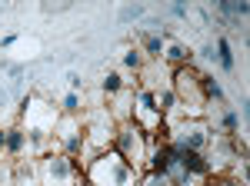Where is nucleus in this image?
<instances>
[{"instance_id": "nucleus-24", "label": "nucleus", "mask_w": 250, "mask_h": 186, "mask_svg": "<svg viewBox=\"0 0 250 186\" xmlns=\"http://www.w3.org/2000/svg\"><path fill=\"white\" fill-rule=\"evenodd\" d=\"M3 143H7V130H0V153H3Z\"/></svg>"}, {"instance_id": "nucleus-3", "label": "nucleus", "mask_w": 250, "mask_h": 186, "mask_svg": "<svg viewBox=\"0 0 250 186\" xmlns=\"http://www.w3.org/2000/svg\"><path fill=\"white\" fill-rule=\"evenodd\" d=\"M83 120V133H87V147L80 153V167H87L97 153L114 149V136H117V120L110 116L107 107H94V110L80 113Z\"/></svg>"}, {"instance_id": "nucleus-12", "label": "nucleus", "mask_w": 250, "mask_h": 186, "mask_svg": "<svg viewBox=\"0 0 250 186\" xmlns=\"http://www.w3.org/2000/svg\"><path fill=\"white\" fill-rule=\"evenodd\" d=\"M27 156V133L20 123L14 127H7V143H3V160H10V163H20Z\"/></svg>"}, {"instance_id": "nucleus-1", "label": "nucleus", "mask_w": 250, "mask_h": 186, "mask_svg": "<svg viewBox=\"0 0 250 186\" xmlns=\"http://www.w3.org/2000/svg\"><path fill=\"white\" fill-rule=\"evenodd\" d=\"M57 116H60V107L47 103L37 93H30L23 100L20 127L27 133V160H40V156L54 153V127H57Z\"/></svg>"}, {"instance_id": "nucleus-17", "label": "nucleus", "mask_w": 250, "mask_h": 186, "mask_svg": "<svg viewBox=\"0 0 250 186\" xmlns=\"http://www.w3.org/2000/svg\"><path fill=\"white\" fill-rule=\"evenodd\" d=\"M204 186H247V183L240 176H233V173H213V176H207Z\"/></svg>"}, {"instance_id": "nucleus-2", "label": "nucleus", "mask_w": 250, "mask_h": 186, "mask_svg": "<svg viewBox=\"0 0 250 186\" xmlns=\"http://www.w3.org/2000/svg\"><path fill=\"white\" fill-rule=\"evenodd\" d=\"M83 180H87V186H137L140 173L117 149H107V153H97L83 167Z\"/></svg>"}, {"instance_id": "nucleus-22", "label": "nucleus", "mask_w": 250, "mask_h": 186, "mask_svg": "<svg viewBox=\"0 0 250 186\" xmlns=\"http://www.w3.org/2000/svg\"><path fill=\"white\" fill-rule=\"evenodd\" d=\"M137 17H144V7H127L124 10V20H137Z\"/></svg>"}, {"instance_id": "nucleus-13", "label": "nucleus", "mask_w": 250, "mask_h": 186, "mask_svg": "<svg viewBox=\"0 0 250 186\" xmlns=\"http://www.w3.org/2000/svg\"><path fill=\"white\" fill-rule=\"evenodd\" d=\"M110 116H114L117 123H124V120H130L134 116V87H127L124 93H117V96H110Z\"/></svg>"}, {"instance_id": "nucleus-4", "label": "nucleus", "mask_w": 250, "mask_h": 186, "mask_svg": "<svg viewBox=\"0 0 250 186\" xmlns=\"http://www.w3.org/2000/svg\"><path fill=\"white\" fill-rule=\"evenodd\" d=\"M164 140L170 143V147L177 149H187V153H207L213 143V133L210 127H207V120L204 116H180L177 123H170V127H164Z\"/></svg>"}, {"instance_id": "nucleus-15", "label": "nucleus", "mask_w": 250, "mask_h": 186, "mask_svg": "<svg viewBox=\"0 0 250 186\" xmlns=\"http://www.w3.org/2000/svg\"><path fill=\"white\" fill-rule=\"evenodd\" d=\"M217 63H220V70L224 74H233L237 70V56H233V50H230V40L227 37H217Z\"/></svg>"}, {"instance_id": "nucleus-5", "label": "nucleus", "mask_w": 250, "mask_h": 186, "mask_svg": "<svg viewBox=\"0 0 250 186\" xmlns=\"http://www.w3.org/2000/svg\"><path fill=\"white\" fill-rule=\"evenodd\" d=\"M114 149L137 169L144 173L147 169V133L137 127L134 120H124L117 123V136H114Z\"/></svg>"}, {"instance_id": "nucleus-21", "label": "nucleus", "mask_w": 250, "mask_h": 186, "mask_svg": "<svg viewBox=\"0 0 250 186\" xmlns=\"http://www.w3.org/2000/svg\"><path fill=\"white\" fill-rule=\"evenodd\" d=\"M200 60H207V63H217V50H213V43H204V47H200Z\"/></svg>"}, {"instance_id": "nucleus-18", "label": "nucleus", "mask_w": 250, "mask_h": 186, "mask_svg": "<svg viewBox=\"0 0 250 186\" xmlns=\"http://www.w3.org/2000/svg\"><path fill=\"white\" fill-rule=\"evenodd\" d=\"M0 186H17V167L10 160H0Z\"/></svg>"}, {"instance_id": "nucleus-16", "label": "nucleus", "mask_w": 250, "mask_h": 186, "mask_svg": "<svg viewBox=\"0 0 250 186\" xmlns=\"http://www.w3.org/2000/svg\"><path fill=\"white\" fill-rule=\"evenodd\" d=\"M60 113H74V116H80V113H83V96H80L77 90H67L63 96H60Z\"/></svg>"}, {"instance_id": "nucleus-7", "label": "nucleus", "mask_w": 250, "mask_h": 186, "mask_svg": "<svg viewBox=\"0 0 250 186\" xmlns=\"http://www.w3.org/2000/svg\"><path fill=\"white\" fill-rule=\"evenodd\" d=\"M87 147V133H83V120L74 116V113H60L57 127H54V149L70 156V160H80V153Z\"/></svg>"}, {"instance_id": "nucleus-10", "label": "nucleus", "mask_w": 250, "mask_h": 186, "mask_svg": "<svg viewBox=\"0 0 250 186\" xmlns=\"http://www.w3.org/2000/svg\"><path fill=\"white\" fill-rule=\"evenodd\" d=\"M164 34H167V30H164L160 23H147V27H140L134 34L130 43H137L140 54L147 56V60H160V56H164Z\"/></svg>"}, {"instance_id": "nucleus-11", "label": "nucleus", "mask_w": 250, "mask_h": 186, "mask_svg": "<svg viewBox=\"0 0 250 186\" xmlns=\"http://www.w3.org/2000/svg\"><path fill=\"white\" fill-rule=\"evenodd\" d=\"M160 60H164L170 70H177V67L193 63V50L177 37V34H164V56H160Z\"/></svg>"}, {"instance_id": "nucleus-9", "label": "nucleus", "mask_w": 250, "mask_h": 186, "mask_svg": "<svg viewBox=\"0 0 250 186\" xmlns=\"http://www.w3.org/2000/svg\"><path fill=\"white\" fill-rule=\"evenodd\" d=\"M144 63H147V56L140 54V47H137V43L127 40V43H120V47H117V70L127 76V83H130V87H137V74L144 70Z\"/></svg>"}, {"instance_id": "nucleus-14", "label": "nucleus", "mask_w": 250, "mask_h": 186, "mask_svg": "<svg viewBox=\"0 0 250 186\" xmlns=\"http://www.w3.org/2000/svg\"><path fill=\"white\" fill-rule=\"evenodd\" d=\"M127 87H130V83H127V76L120 74V70H107V74L100 76V93H107V96H117V93H124L127 90Z\"/></svg>"}, {"instance_id": "nucleus-23", "label": "nucleus", "mask_w": 250, "mask_h": 186, "mask_svg": "<svg viewBox=\"0 0 250 186\" xmlns=\"http://www.w3.org/2000/svg\"><path fill=\"white\" fill-rule=\"evenodd\" d=\"M14 43H17V34H7V37L0 40V47H3V50H7V47H14Z\"/></svg>"}, {"instance_id": "nucleus-20", "label": "nucleus", "mask_w": 250, "mask_h": 186, "mask_svg": "<svg viewBox=\"0 0 250 186\" xmlns=\"http://www.w3.org/2000/svg\"><path fill=\"white\" fill-rule=\"evenodd\" d=\"M247 10H250V7H247V0H233V3H230V14H233L237 20H244V17H247Z\"/></svg>"}, {"instance_id": "nucleus-6", "label": "nucleus", "mask_w": 250, "mask_h": 186, "mask_svg": "<svg viewBox=\"0 0 250 186\" xmlns=\"http://www.w3.org/2000/svg\"><path fill=\"white\" fill-rule=\"evenodd\" d=\"M80 180L77 160L63 156V153H47L37 160V186H74Z\"/></svg>"}, {"instance_id": "nucleus-19", "label": "nucleus", "mask_w": 250, "mask_h": 186, "mask_svg": "<svg viewBox=\"0 0 250 186\" xmlns=\"http://www.w3.org/2000/svg\"><path fill=\"white\" fill-rule=\"evenodd\" d=\"M140 186H173L164 173H154V169H147V173H140Z\"/></svg>"}, {"instance_id": "nucleus-8", "label": "nucleus", "mask_w": 250, "mask_h": 186, "mask_svg": "<svg viewBox=\"0 0 250 186\" xmlns=\"http://www.w3.org/2000/svg\"><path fill=\"white\" fill-rule=\"evenodd\" d=\"M134 120L144 133H160L164 130V113L157 110V100L147 87H134Z\"/></svg>"}]
</instances>
